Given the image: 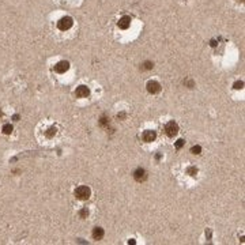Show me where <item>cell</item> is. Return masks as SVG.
Wrapping results in <instances>:
<instances>
[{"label": "cell", "instance_id": "6da1fadb", "mask_svg": "<svg viewBox=\"0 0 245 245\" xmlns=\"http://www.w3.org/2000/svg\"><path fill=\"white\" fill-rule=\"evenodd\" d=\"M90 195H91V191L86 185H80L75 189V196L79 200H87V199L90 198Z\"/></svg>", "mask_w": 245, "mask_h": 245}, {"label": "cell", "instance_id": "7a4b0ae2", "mask_svg": "<svg viewBox=\"0 0 245 245\" xmlns=\"http://www.w3.org/2000/svg\"><path fill=\"white\" fill-rule=\"evenodd\" d=\"M72 18H70V16H63L61 19H59V22H57V27L60 29V30H68V29L72 26Z\"/></svg>", "mask_w": 245, "mask_h": 245}, {"label": "cell", "instance_id": "3957f363", "mask_svg": "<svg viewBox=\"0 0 245 245\" xmlns=\"http://www.w3.org/2000/svg\"><path fill=\"white\" fill-rule=\"evenodd\" d=\"M165 132H166V135H168V136H174V135H177V132H178L177 123L169 121L165 125Z\"/></svg>", "mask_w": 245, "mask_h": 245}, {"label": "cell", "instance_id": "277c9868", "mask_svg": "<svg viewBox=\"0 0 245 245\" xmlns=\"http://www.w3.org/2000/svg\"><path fill=\"white\" fill-rule=\"evenodd\" d=\"M146 87H147V91L151 93V94H157V93L161 91V84H159L157 80H149Z\"/></svg>", "mask_w": 245, "mask_h": 245}, {"label": "cell", "instance_id": "5b68a950", "mask_svg": "<svg viewBox=\"0 0 245 245\" xmlns=\"http://www.w3.org/2000/svg\"><path fill=\"white\" fill-rule=\"evenodd\" d=\"M134 178L136 180V181H139V182H142V181H144L147 178V173H146V170L143 169V168H138V169L134 172Z\"/></svg>", "mask_w": 245, "mask_h": 245}, {"label": "cell", "instance_id": "8992f818", "mask_svg": "<svg viewBox=\"0 0 245 245\" xmlns=\"http://www.w3.org/2000/svg\"><path fill=\"white\" fill-rule=\"evenodd\" d=\"M142 138H143V140H144V142L150 143V142H154V140H155V138H157V134H155V131H153V130H147V131H144V132H143Z\"/></svg>", "mask_w": 245, "mask_h": 245}, {"label": "cell", "instance_id": "52a82bcc", "mask_svg": "<svg viewBox=\"0 0 245 245\" xmlns=\"http://www.w3.org/2000/svg\"><path fill=\"white\" fill-rule=\"evenodd\" d=\"M90 94V90H89V87L87 86H79L76 87L75 90V95L78 97V98H84V97H87V95Z\"/></svg>", "mask_w": 245, "mask_h": 245}, {"label": "cell", "instance_id": "ba28073f", "mask_svg": "<svg viewBox=\"0 0 245 245\" xmlns=\"http://www.w3.org/2000/svg\"><path fill=\"white\" fill-rule=\"evenodd\" d=\"M68 67H70V64H68V61H59V63L55 65V71L59 72V74H63V72H65L68 70Z\"/></svg>", "mask_w": 245, "mask_h": 245}, {"label": "cell", "instance_id": "9c48e42d", "mask_svg": "<svg viewBox=\"0 0 245 245\" xmlns=\"http://www.w3.org/2000/svg\"><path fill=\"white\" fill-rule=\"evenodd\" d=\"M119 27L120 29H128L130 27V25H131V18L130 16H123V18H120V20H119Z\"/></svg>", "mask_w": 245, "mask_h": 245}, {"label": "cell", "instance_id": "30bf717a", "mask_svg": "<svg viewBox=\"0 0 245 245\" xmlns=\"http://www.w3.org/2000/svg\"><path fill=\"white\" fill-rule=\"evenodd\" d=\"M93 237H94V240H101V238L103 237V229L95 227V229L93 230Z\"/></svg>", "mask_w": 245, "mask_h": 245}, {"label": "cell", "instance_id": "8fae6325", "mask_svg": "<svg viewBox=\"0 0 245 245\" xmlns=\"http://www.w3.org/2000/svg\"><path fill=\"white\" fill-rule=\"evenodd\" d=\"M3 132L6 135H10L12 132V125L11 124H6V125H3Z\"/></svg>", "mask_w": 245, "mask_h": 245}, {"label": "cell", "instance_id": "7c38bea8", "mask_svg": "<svg viewBox=\"0 0 245 245\" xmlns=\"http://www.w3.org/2000/svg\"><path fill=\"white\" fill-rule=\"evenodd\" d=\"M191 151H192V154H200L202 147H200V146H194L192 149H191Z\"/></svg>", "mask_w": 245, "mask_h": 245}, {"label": "cell", "instance_id": "4fadbf2b", "mask_svg": "<svg viewBox=\"0 0 245 245\" xmlns=\"http://www.w3.org/2000/svg\"><path fill=\"white\" fill-rule=\"evenodd\" d=\"M153 67H154V64L151 63V61H146V63L143 64V68H144V70H151Z\"/></svg>", "mask_w": 245, "mask_h": 245}, {"label": "cell", "instance_id": "5bb4252c", "mask_svg": "<svg viewBox=\"0 0 245 245\" xmlns=\"http://www.w3.org/2000/svg\"><path fill=\"white\" fill-rule=\"evenodd\" d=\"M79 215H80V218H86L87 215H89V211H87L86 208H83V210H80V213H79Z\"/></svg>", "mask_w": 245, "mask_h": 245}, {"label": "cell", "instance_id": "9a60e30c", "mask_svg": "<svg viewBox=\"0 0 245 245\" xmlns=\"http://www.w3.org/2000/svg\"><path fill=\"white\" fill-rule=\"evenodd\" d=\"M182 146H184V140H182V139H178L177 142H176V149H181Z\"/></svg>", "mask_w": 245, "mask_h": 245}, {"label": "cell", "instance_id": "2e32d148", "mask_svg": "<svg viewBox=\"0 0 245 245\" xmlns=\"http://www.w3.org/2000/svg\"><path fill=\"white\" fill-rule=\"evenodd\" d=\"M188 173H189L191 176H195V174L198 173V169H196V168H188Z\"/></svg>", "mask_w": 245, "mask_h": 245}, {"label": "cell", "instance_id": "e0dca14e", "mask_svg": "<svg viewBox=\"0 0 245 245\" xmlns=\"http://www.w3.org/2000/svg\"><path fill=\"white\" fill-rule=\"evenodd\" d=\"M49 132H46V135L48 136H53V134H56V128H53V127H52V128H49Z\"/></svg>", "mask_w": 245, "mask_h": 245}, {"label": "cell", "instance_id": "ac0fdd59", "mask_svg": "<svg viewBox=\"0 0 245 245\" xmlns=\"http://www.w3.org/2000/svg\"><path fill=\"white\" fill-rule=\"evenodd\" d=\"M242 86H244V83H242V82H236V83H234V89H237V90H238V89H242Z\"/></svg>", "mask_w": 245, "mask_h": 245}]
</instances>
